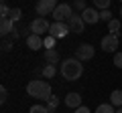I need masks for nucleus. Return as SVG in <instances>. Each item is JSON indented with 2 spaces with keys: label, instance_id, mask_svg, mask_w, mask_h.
<instances>
[{
  "label": "nucleus",
  "instance_id": "obj_1",
  "mask_svg": "<svg viewBox=\"0 0 122 113\" xmlns=\"http://www.w3.org/2000/svg\"><path fill=\"white\" fill-rule=\"evenodd\" d=\"M83 75V65L77 59H65L61 61V77L65 81H77Z\"/></svg>",
  "mask_w": 122,
  "mask_h": 113
},
{
  "label": "nucleus",
  "instance_id": "obj_2",
  "mask_svg": "<svg viewBox=\"0 0 122 113\" xmlns=\"http://www.w3.org/2000/svg\"><path fill=\"white\" fill-rule=\"evenodd\" d=\"M26 93H29L30 97H35V99L49 101V97H51V85H49L47 81H41V79H33V81H29V85H26Z\"/></svg>",
  "mask_w": 122,
  "mask_h": 113
},
{
  "label": "nucleus",
  "instance_id": "obj_3",
  "mask_svg": "<svg viewBox=\"0 0 122 113\" xmlns=\"http://www.w3.org/2000/svg\"><path fill=\"white\" fill-rule=\"evenodd\" d=\"M49 30H51V22H49L47 18H43V16L35 18V20L30 22V35H39V36H43L45 32H49Z\"/></svg>",
  "mask_w": 122,
  "mask_h": 113
},
{
  "label": "nucleus",
  "instance_id": "obj_4",
  "mask_svg": "<svg viewBox=\"0 0 122 113\" xmlns=\"http://www.w3.org/2000/svg\"><path fill=\"white\" fill-rule=\"evenodd\" d=\"M71 16H73V6H69V4H59L55 8V12H53L55 22H67Z\"/></svg>",
  "mask_w": 122,
  "mask_h": 113
},
{
  "label": "nucleus",
  "instance_id": "obj_5",
  "mask_svg": "<svg viewBox=\"0 0 122 113\" xmlns=\"http://www.w3.org/2000/svg\"><path fill=\"white\" fill-rule=\"evenodd\" d=\"M57 0H39V2H37V14H39V16H47V14H53L55 12V8H57Z\"/></svg>",
  "mask_w": 122,
  "mask_h": 113
},
{
  "label": "nucleus",
  "instance_id": "obj_6",
  "mask_svg": "<svg viewBox=\"0 0 122 113\" xmlns=\"http://www.w3.org/2000/svg\"><path fill=\"white\" fill-rule=\"evenodd\" d=\"M69 24H67V22H53L51 24V30H49V35L53 36V39H65L67 35H69Z\"/></svg>",
  "mask_w": 122,
  "mask_h": 113
},
{
  "label": "nucleus",
  "instance_id": "obj_7",
  "mask_svg": "<svg viewBox=\"0 0 122 113\" xmlns=\"http://www.w3.org/2000/svg\"><path fill=\"white\" fill-rule=\"evenodd\" d=\"M94 55H96V48L92 47V44L83 43V44H79V47H77V52H75V59L83 63V61H92V59H94Z\"/></svg>",
  "mask_w": 122,
  "mask_h": 113
},
{
  "label": "nucleus",
  "instance_id": "obj_8",
  "mask_svg": "<svg viewBox=\"0 0 122 113\" xmlns=\"http://www.w3.org/2000/svg\"><path fill=\"white\" fill-rule=\"evenodd\" d=\"M118 35H106L104 39H102V43H100V47H102V51H106V52H116V48H118Z\"/></svg>",
  "mask_w": 122,
  "mask_h": 113
},
{
  "label": "nucleus",
  "instance_id": "obj_9",
  "mask_svg": "<svg viewBox=\"0 0 122 113\" xmlns=\"http://www.w3.org/2000/svg\"><path fill=\"white\" fill-rule=\"evenodd\" d=\"M81 18H83L86 24H98V22H100V10H98V8H90V6H87V8L81 12Z\"/></svg>",
  "mask_w": 122,
  "mask_h": 113
},
{
  "label": "nucleus",
  "instance_id": "obj_10",
  "mask_svg": "<svg viewBox=\"0 0 122 113\" xmlns=\"http://www.w3.org/2000/svg\"><path fill=\"white\" fill-rule=\"evenodd\" d=\"M67 24H69V30L71 32H83V28H86V22H83V18H81V14H73V16L67 20Z\"/></svg>",
  "mask_w": 122,
  "mask_h": 113
},
{
  "label": "nucleus",
  "instance_id": "obj_11",
  "mask_svg": "<svg viewBox=\"0 0 122 113\" xmlns=\"http://www.w3.org/2000/svg\"><path fill=\"white\" fill-rule=\"evenodd\" d=\"M26 47H29L30 51H39V48H43V36L29 35V36H26Z\"/></svg>",
  "mask_w": 122,
  "mask_h": 113
},
{
  "label": "nucleus",
  "instance_id": "obj_12",
  "mask_svg": "<svg viewBox=\"0 0 122 113\" xmlns=\"http://www.w3.org/2000/svg\"><path fill=\"white\" fill-rule=\"evenodd\" d=\"M65 105L71 107V109L81 107V95H79V93H67L65 95Z\"/></svg>",
  "mask_w": 122,
  "mask_h": 113
},
{
  "label": "nucleus",
  "instance_id": "obj_13",
  "mask_svg": "<svg viewBox=\"0 0 122 113\" xmlns=\"http://www.w3.org/2000/svg\"><path fill=\"white\" fill-rule=\"evenodd\" d=\"M12 30H14V22L10 20V18H2V20H0V35L6 36V35H10Z\"/></svg>",
  "mask_w": 122,
  "mask_h": 113
},
{
  "label": "nucleus",
  "instance_id": "obj_14",
  "mask_svg": "<svg viewBox=\"0 0 122 113\" xmlns=\"http://www.w3.org/2000/svg\"><path fill=\"white\" fill-rule=\"evenodd\" d=\"M45 61L49 63V65H57V63L61 61L59 52L55 51V48H45Z\"/></svg>",
  "mask_w": 122,
  "mask_h": 113
},
{
  "label": "nucleus",
  "instance_id": "obj_15",
  "mask_svg": "<svg viewBox=\"0 0 122 113\" xmlns=\"http://www.w3.org/2000/svg\"><path fill=\"white\" fill-rule=\"evenodd\" d=\"M110 103H112L114 107H122V91H120V89L112 91V95H110Z\"/></svg>",
  "mask_w": 122,
  "mask_h": 113
},
{
  "label": "nucleus",
  "instance_id": "obj_16",
  "mask_svg": "<svg viewBox=\"0 0 122 113\" xmlns=\"http://www.w3.org/2000/svg\"><path fill=\"white\" fill-rule=\"evenodd\" d=\"M108 32L110 35H118V32H120V20H118V18H112V20L108 22Z\"/></svg>",
  "mask_w": 122,
  "mask_h": 113
},
{
  "label": "nucleus",
  "instance_id": "obj_17",
  "mask_svg": "<svg viewBox=\"0 0 122 113\" xmlns=\"http://www.w3.org/2000/svg\"><path fill=\"white\" fill-rule=\"evenodd\" d=\"M43 75H45V79H53V77L57 75V67H55V65H49V63H47V65L43 67Z\"/></svg>",
  "mask_w": 122,
  "mask_h": 113
},
{
  "label": "nucleus",
  "instance_id": "obj_18",
  "mask_svg": "<svg viewBox=\"0 0 122 113\" xmlns=\"http://www.w3.org/2000/svg\"><path fill=\"white\" fill-rule=\"evenodd\" d=\"M45 103H47V111L49 113H53L57 107H59V99H57L55 95H51V97H49V101H45Z\"/></svg>",
  "mask_w": 122,
  "mask_h": 113
},
{
  "label": "nucleus",
  "instance_id": "obj_19",
  "mask_svg": "<svg viewBox=\"0 0 122 113\" xmlns=\"http://www.w3.org/2000/svg\"><path fill=\"white\" fill-rule=\"evenodd\" d=\"M96 113H116V109H114L112 103H102V105H98Z\"/></svg>",
  "mask_w": 122,
  "mask_h": 113
},
{
  "label": "nucleus",
  "instance_id": "obj_20",
  "mask_svg": "<svg viewBox=\"0 0 122 113\" xmlns=\"http://www.w3.org/2000/svg\"><path fill=\"white\" fill-rule=\"evenodd\" d=\"M94 8H98V10H108V8H110V0H94Z\"/></svg>",
  "mask_w": 122,
  "mask_h": 113
},
{
  "label": "nucleus",
  "instance_id": "obj_21",
  "mask_svg": "<svg viewBox=\"0 0 122 113\" xmlns=\"http://www.w3.org/2000/svg\"><path fill=\"white\" fill-rule=\"evenodd\" d=\"M20 16H22V10L16 6V8H12V12H10V16H8V18H10L12 22H18V20H20Z\"/></svg>",
  "mask_w": 122,
  "mask_h": 113
},
{
  "label": "nucleus",
  "instance_id": "obj_22",
  "mask_svg": "<svg viewBox=\"0 0 122 113\" xmlns=\"http://www.w3.org/2000/svg\"><path fill=\"white\" fill-rule=\"evenodd\" d=\"M71 6H73V8H75V10H77V12H79V14H81V12H83V10H86V8H87V6H86V0H73V4H71Z\"/></svg>",
  "mask_w": 122,
  "mask_h": 113
},
{
  "label": "nucleus",
  "instance_id": "obj_23",
  "mask_svg": "<svg viewBox=\"0 0 122 113\" xmlns=\"http://www.w3.org/2000/svg\"><path fill=\"white\" fill-rule=\"evenodd\" d=\"M55 40H57V39H53L51 35H47V36L43 39V47H45V48H53V47H55Z\"/></svg>",
  "mask_w": 122,
  "mask_h": 113
},
{
  "label": "nucleus",
  "instance_id": "obj_24",
  "mask_svg": "<svg viewBox=\"0 0 122 113\" xmlns=\"http://www.w3.org/2000/svg\"><path fill=\"white\" fill-rule=\"evenodd\" d=\"M29 113H49V111H47V105H33Z\"/></svg>",
  "mask_w": 122,
  "mask_h": 113
},
{
  "label": "nucleus",
  "instance_id": "obj_25",
  "mask_svg": "<svg viewBox=\"0 0 122 113\" xmlns=\"http://www.w3.org/2000/svg\"><path fill=\"white\" fill-rule=\"evenodd\" d=\"M100 20H104V22L112 20V12H110V8L108 10H100Z\"/></svg>",
  "mask_w": 122,
  "mask_h": 113
},
{
  "label": "nucleus",
  "instance_id": "obj_26",
  "mask_svg": "<svg viewBox=\"0 0 122 113\" xmlns=\"http://www.w3.org/2000/svg\"><path fill=\"white\" fill-rule=\"evenodd\" d=\"M10 12H12V10H10L8 6L2 2V6H0V14H2V18H8V16H10Z\"/></svg>",
  "mask_w": 122,
  "mask_h": 113
},
{
  "label": "nucleus",
  "instance_id": "obj_27",
  "mask_svg": "<svg viewBox=\"0 0 122 113\" xmlns=\"http://www.w3.org/2000/svg\"><path fill=\"white\" fill-rule=\"evenodd\" d=\"M6 99H8V91L6 87H0V103H6Z\"/></svg>",
  "mask_w": 122,
  "mask_h": 113
},
{
  "label": "nucleus",
  "instance_id": "obj_28",
  "mask_svg": "<svg viewBox=\"0 0 122 113\" xmlns=\"http://www.w3.org/2000/svg\"><path fill=\"white\" fill-rule=\"evenodd\" d=\"M114 65H116L118 69H122V52H116V55H114Z\"/></svg>",
  "mask_w": 122,
  "mask_h": 113
},
{
  "label": "nucleus",
  "instance_id": "obj_29",
  "mask_svg": "<svg viewBox=\"0 0 122 113\" xmlns=\"http://www.w3.org/2000/svg\"><path fill=\"white\" fill-rule=\"evenodd\" d=\"M75 113H92V111H90L87 107H83V105H81V107H77V109H75Z\"/></svg>",
  "mask_w": 122,
  "mask_h": 113
},
{
  "label": "nucleus",
  "instance_id": "obj_30",
  "mask_svg": "<svg viewBox=\"0 0 122 113\" xmlns=\"http://www.w3.org/2000/svg\"><path fill=\"white\" fill-rule=\"evenodd\" d=\"M10 48H12V44H10V43H4V44H2V51H10Z\"/></svg>",
  "mask_w": 122,
  "mask_h": 113
},
{
  "label": "nucleus",
  "instance_id": "obj_31",
  "mask_svg": "<svg viewBox=\"0 0 122 113\" xmlns=\"http://www.w3.org/2000/svg\"><path fill=\"white\" fill-rule=\"evenodd\" d=\"M10 36H12V40H16V39H18V30H16V28H14L12 32H10Z\"/></svg>",
  "mask_w": 122,
  "mask_h": 113
},
{
  "label": "nucleus",
  "instance_id": "obj_32",
  "mask_svg": "<svg viewBox=\"0 0 122 113\" xmlns=\"http://www.w3.org/2000/svg\"><path fill=\"white\" fill-rule=\"evenodd\" d=\"M116 113H122V107H118V109H116Z\"/></svg>",
  "mask_w": 122,
  "mask_h": 113
},
{
  "label": "nucleus",
  "instance_id": "obj_33",
  "mask_svg": "<svg viewBox=\"0 0 122 113\" xmlns=\"http://www.w3.org/2000/svg\"><path fill=\"white\" fill-rule=\"evenodd\" d=\"M120 16H122V6H120Z\"/></svg>",
  "mask_w": 122,
  "mask_h": 113
},
{
  "label": "nucleus",
  "instance_id": "obj_34",
  "mask_svg": "<svg viewBox=\"0 0 122 113\" xmlns=\"http://www.w3.org/2000/svg\"><path fill=\"white\" fill-rule=\"evenodd\" d=\"M2 2H4V0H2Z\"/></svg>",
  "mask_w": 122,
  "mask_h": 113
},
{
  "label": "nucleus",
  "instance_id": "obj_35",
  "mask_svg": "<svg viewBox=\"0 0 122 113\" xmlns=\"http://www.w3.org/2000/svg\"><path fill=\"white\" fill-rule=\"evenodd\" d=\"M120 2H122V0H120Z\"/></svg>",
  "mask_w": 122,
  "mask_h": 113
}]
</instances>
